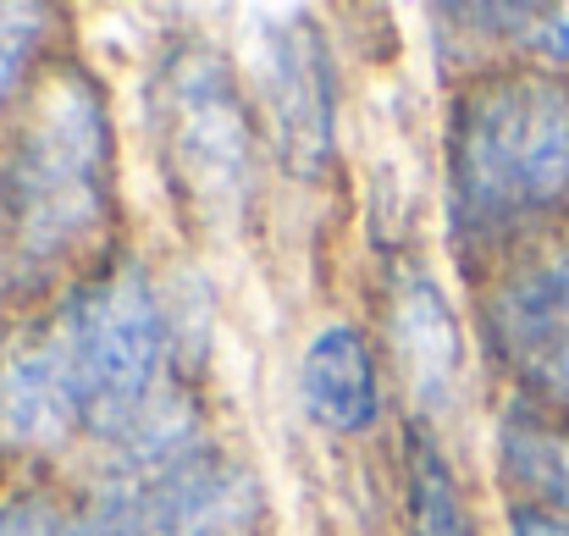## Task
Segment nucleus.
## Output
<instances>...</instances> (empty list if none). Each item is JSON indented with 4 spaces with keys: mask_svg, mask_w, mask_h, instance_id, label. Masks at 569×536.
Listing matches in <instances>:
<instances>
[{
    "mask_svg": "<svg viewBox=\"0 0 569 536\" xmlns=\"http://www.w3.org/2000/svg\"><path fill=\"white\" fill-rule=\"evenodd\" d=\"M0 199L11 255L33 271L78 255L100 232L111 205V117L78 67H61L28 100L6 150Z\"/></svg>",
    "mask_w": 569,
    "mask_h": 536,
    "instance_id": "2",
    "label": "nucleus"
},
{
    "mask_svg": "<svg viewBox=\"0 0 569 536\" xmlns=\"http://www.w3.org/2000/svg\"><path fill=\"white\" fill-rule=\"evenodd\" d=\"M509 536H569V515L537 509V504H520V509L509 515Z\"/></svg>",
    "mask_w": 569,
    "mask_h": 536,
    "instance_id": "16",
    "label": "nucleus"
},
{
    "mask_svg": "<svg viewBox=\"0 0 569 536\" xmlns=\"http://www.w3.org/2000/svg\"><path fill=\"white\" fill-rule=\"evenodd\" d=\"M498 459L531 493L537 509L569 515V420L537 415V409L515 415L498 437Z\"/></svg>",
    "mask_w": 569,
    "mask_h": 536,
    "instance_id": "12",
    "label": "nucleus"
},
{
    "mask_svg": "<svg viewBox=\"0 0 569 536\" xmlns=\"http://www.w3.org/2000/svg\"><path fill=\"white\" fill-rule=\"evenodd\" d=\"M531 39H537L553 61H565V67H569V6H548V11H537Z\"/></svg>",
    "mask_w": 569,
    "mask_h": 536,
    "instance_id": "15",
    "label": "nucleus"
},
{
    "mask_svg": "<svg viewBox=\"0 0 569 536\" xmlns=\"http://www.w3.org/2000/svg\"><path fill=\"white\" fill-rule=\"evenodd\" d=\"M299 393L316 426L360 437L377 426V359L355 327H321L299 365Z\"/></svg>",
    "mask_w": 569,
    "mask_h": 536,
    "instance_id": "9",
    "label": "nucleus"
},
{
    "mask_svg": "<svg viewBox=\"0 0 569 536\" xmlns=\"http://www.w3.org/2000/svg\"><path fill=\"white\" fill-rule=\"evenodd\" d=\"M260 520L266 504L249 465L216 448L189 415L156 409L122 443L78 526L83 536H260Z\"/></svg>",
    "mask_w": 569,
    "mask_h": 536,
    "instance_id": "3",
    "label": "nucleus"
},
{
    "mask_svg": "<svg viewBox=\"0 0 569 536\" xmlns=\"http://www.w3.org/2000/svg\"><path fill=\"white\" fill-rule=\"evenodd\" d=\"M44 22H50L44 6H0V100L28 72V61H33L39 39H44Z\"/></svg>",
    "mask_w": 569,
    "mask_h": 536,
    "instance_id": "13",
    "label": "nucleus"
},
{
    "mask_svg": "<svg viewBox=\"0 0 569 536\" xmlns=\"http://www.w3.org/2000/svg\"><path fill=\"white\" fill-rule=\"evenodd\" d=\"M0 536H83V526L61 520V509H50L39 498H22L0 515Z\"/></svg>",
    "mask_w": 569,
    "mask_h": 536,
    "instance_id": "14",
    "label": "nucleus"
},
{
    "mask_svg": "<svg viewBox=\"0 0 569 536\" xmlns=\"http://www.w3.org/2000/svg\"><path fill=\"white\" fill-rule=\"evenodd\" d=\"M448 216L470 249L569 216V78L481 72L448 117Z\"/></svg>",
    "mask_w": 569,
    "mask_h": 536,
    "instance_id": "1",
    "label": "nucleus"
},
{
    "mask_svg": "<svg viewBox=\"0 0 569 536\" xmlns=\"http://www.w3.org/2000/svg\"><path fill=\"white\" fill-rule=\"evenodd\" d=\"M72 431H83V409L67 381L56 332H44L0 365V448L44 454V448H61Z\"/></svg>",
    "mask_w": 569,
    "mask_h": 536,
    "instance_id": "8",
    "label": "nucleus"
},
{
    "mask_svg": "<svg viewBox=\"0 0 569 536\" xmlns=\"http://www.w3.org/2000/svg\"><path fill=\"white\" fill-rule=\"evenodd\" d=\"M392 349L420 404L448 398L459 376V332L426 271H403L392 282Z\"/></svg>",
    "mask_w": 569,
    "mask_h": 536,
    "instance_id": "10",
    "label": "nucleus"
},
{
    "mask_svg": "<svg viewBox=\"0 0 569 536\" xmlns=\"http://www.w3.org/2000/svg\"><path fill=\"white\" fill-rule=\"evenodd\" d=\"M481 321L492 355L531 393L537 415L569 420V216L498 271Z\"/></svg>",
    "mask_w": 569,
    "mask_h": 536,
    "instance_id": "6",
    "label": "nucleus"
},
{
    "mask_svg": "<svg viewBox=\"0 0 569 536\" xmlns=\"http://www.w3.org/2000/svg\"><path fill=\"white\" fill-rule=\"evenodd\" d=\"M156 133H161V167L172 178L183 216H193L210 232H232L249 210L254 128L238 78L216 50L178 44L161 61Z\"/></svg>",
    "mask_w": 569,
    "mask_h": 536,
    "instance_id": "5",
    "label": "nucleus"
},
{
    "mask_svg": "<svg viewBox=\"0 0 569 536\" xmlns=\"http://www.w3.org/2000/svg\"><path fill=\"white\" fill-rule=\"evenodd\" d=\"M56 349L83 409V431L128 443L156 420V387L167 370V316L133 260H111L56 316Z\"/></svg>",
    "mask_w": 569,
    "mask_h": 536,
    "instance_id": "4",
    "label": "nucleus"
},
{
    "mask_svg": "<svg viewBox=\"0 0 569 536\" xmlns=\"http://www.w3.org/2000/svg\"><path fill=\"white\" fill-rule=\"evenodd\" d=\"M403 532L409 536H476L470 498L426 431L403 437Z\"/></svg>",
    "mask_w": 569,
    "mask_h": 536,
    "instance_id": "11",
    "label": "nucleus"
},
{
    "mask_svg": "<svg viewBox=\"0 0 569 536\" xmlns=\"http://www.w3.org/2000/svg\"><path fill=\"white\" fill-rule=\"evenodd\" d=\"M266 100L282 167L299 178H321L332 161V67L321 33L305 17H282V28H271Z\"/></svg>",
    "mask_w": 569,
    "mask_h": 536,
    "instance_id": "7",
    "label": "nucleus"
}]
</instances>
